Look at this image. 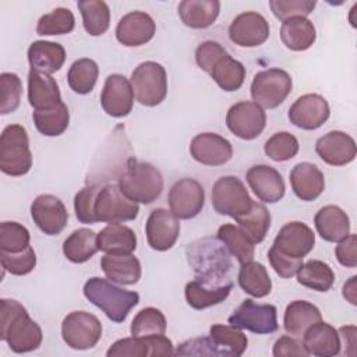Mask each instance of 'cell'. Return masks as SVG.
<instances>
[{
  "label": "cell",
  "instance_id": "6da1fadb",
  "mask_svg": "<svg viewBox=\"0 0 357 357\" xmlns=\"http://www.w3.org/2000/svg\"><path fill=\"white\" fill-rule=\"evenodd\" d=\"M0 339L8 344L11 351L29 353L42 344L40 326L29 317L26 308L17 300H0Z\"/></svg>",
  "mask_w": 357,
  "mask_h": 357
},
{
  "label": "cell",
  "instance_id": "7a4b0ae2",
  "mask_svg": "<svg viewBox=\"0 0 357 357\" xmlns=\"http://www.w3.org/2000/svg\"><path fill=\"white\" fill-rule=\"evenodd\" d=\"M185 257L195 279L209 283L230 282L229 272L233 266L230 252L219 238L202 237L195 240L187 245Z\"/></svg>",
  "mask_w": 357,
  "mask_h": 357
},
{
  "label": "cell",
  "instance_id": "3957f363",
  "mask_svg": "<svg viewBox=\"0 0 357 357\" xmlns=\"http://www.w3.org/2000/svg\"><path fill=\"white\" fill-rule=\"evenodd\" d=\"M84 296L113 322H124L130 311L139 303L137 291L116 286L114 282L103 278H89L84 284Z\"/></svg>",
  "mask_w": 357,
  "mask_h": 357
},
{
  "label": "cell",
  "instance_id": "277c9868",
  "mask_svg": "<svg viewBox=\"0 0 357 357\" xmlns=\"http://www.w3.org/2000/svg\"><path fill=\"white\" fill-rule=\"evenodd\" d=\"M117 184L131 201L148 205L160 197L163 176L153 165L130 159Z\"/></svg>",
  "mask_w": 357,
  "mask_h": 357
},
{
  "label": "cell",
  "instance_id": "5b68a950",
  "mask_svg": "<svg viewBox=\"0 0 357 357\" xmlns=\"http://www.w3.org/2000/svg\"><path fill=\"white\" fill-rule=\"evenodd\" d=\"M32 167V152L25 127L8 124L0 135V170L11 177L26 174Z\"/></svg>",
  "mask_w": 357,
  "mask_h": 357
},
{
  "label": "cell",
  "instance_id": "8992f818",
  "mask_svg": "<svg viewBox=\"0 0 357 357\" xmlns=\"http://www.w3.org/2000/svg\"><path fill=\"white\" fill-rule=\"evenodd\" d=\"M130 82L138 103L153 107L160 105L167 95V74L162 64L144 61L131 73Z\"/></svg>",
  "mask_w": 357,
  "mask_h": 357
},
{
  "label": "cell",
  "instance_id": "52a82bcc",
  "mask_svg": "<svg viewBox=\"0 0 357 357\" xmlns=\"http://www.w3.org/2000/svg\"><path fill=\"white\" fill-rule=\"evenodd\" d=\"M291 77L282 68H268L257 73L252 78L250 92L252 100L262 109H276L290 95Z\"/></svg>",
  "mask_w": 357,
  "mask_h": 357
},
{
  "label": "cell",
  "instance_id": "ba28073f",
  "mask_svg": "<svg viewBox=\"0 0 357 357\" xmlns=\"http://www.w3.org/2000/svg\"><path fill=\"white\" fill-rule=\"evenodd\" d=\"M211 201L219 215H226L233 219L248 212L254 202L244 183L236 176L219 177L212 187Z\"/></svg>",
  "mask_w": 357,
  "mask_h": 357
},
{
  "label": "cell",
  "instance_id": "9c48e42d",
  "mask_svg": "<svg viewBox=\"0 0 357 357\" xmlns=\"http://www.w3.org/2000/svg\"><path fill=\"white\" fill-rule=\"evenodd\" d=\"M139 206L131 201L119 187V184L102 185L93 204V215L98 222L121 223L137 219Z\"/></svg>",
  "mask_w": 357,
  "mask_h": 357
},
{
  "label": "cell",
  "instance_id": "30bf717a",
  "mask_svg": "<svg viewBox=\"0 0 357 357\" xmlns=\"http://www.w3.org/2000/svg\"><path fill=\"white\" fill-rule=\"evenodd\" d=\"M61 337L74 350H89L102 337V322L91 312L73 311L61 322Z\"/></svg>",
  "mask_w": 357,
  "mask_h": 357
},
{
  "label": "cell",
  "instance_id": "8fae6325",
  "mask_svg": "<svg viewBox=\"0 0 357 357\" xmlns=\"http://www.w3.org/2000/svg\"><path fill=\"white\" fill-rule=\"evenodd\" d=\"M229 325L245 329L257 335H268L278 331V310L272 304H257L251 298L244 300L229 317Z\"/></svg>",
  "mask_w": 357,
  "mask_h": 357
},
{
  "label": "cell",
  "instance_id": "7c38bea8",
  "mask_svg": "<svg viewBox=\"0 0 357 357\" xmlns=\"http://www.w3.org/2000/svg\"><path fill=\"white\" fill-rule=\"evenodd\" d=\"M226 126L237 138L251 141L262 134L266 126V113L255 102L241 100L229 107Z\"/></svg>",
  "mask_w": 357,
  "mask_h": 357
},
{
  "label": "cell",
  "instance_id": "4fadbf2b",
  "mask_svg": "<svg viewBox=\"0 0 357 357\" xmlns=\"http://www.w3.org/2000/svg\"><path fill=\"white\" fill-rule=\"evenodd\" d=\"M167 202L170 212L176 218L188 220L202 211L205 204V190L199 181L184 177L170 187Z\"/></svg>",
  "mask_w": 357,
  "mask_h": 357
},
{
  "label": "cell",
  "instance_id": "5bb4252c",
  "mask_svg": "<svg viewBox=\"0 0 357 357\" xmlns=\"http://www.w3.org/2000/svg\"><path fill=\"white\" fill-rule=\"evenodd\" d=\"M33 223L47 236L60 234L68 222V212L60 198L52 194H40L31 204Z\"/></svg>",
  "mask_w": 357,
  "mask_h": 357
},
{
  "label": "cell",
  "instance_id": "9a60e30c",
  "mask_svg": "<svg viewBox=\"0 0 357 357\" xmlns=\"http://www.w3.org/2000/svg\"><path fill=\"white\" fill-rule=\"evenodd\" d=\"M229 39L240 47H257L269 38V22L257 11H245L234 17L229 25Z\"/></svg>",
  "mask_w": 357,
  "mask_h": 357
},
{
  "label": "cell",
  "instance_id": "2e32d148",
  "mask_svg": "<svg viewBox=\"0 0 357 357\" xmlns=\"http://www.w3.org/2000/svg\"><path fill=\"white\" fill-rule=\"evenodd\" d=\"M328 100L318 93H305L297 98L289 109L290 123L301 130H317L329 119Z\"/></svg>",
  "mask_w": 357,
  "mask_h": 357
},
{
  "label": "cell",
  "instance_id": "e0dca14e",
  "mask_svg": "<svg viewBox=\"0 0 357 357\" xmlns=\"http://www.w3.org/2000/svg\"><path fill=\"white\" fill-rule=\"evenodd\" d=\"M146 241L152 250H170L180 236V222L170 211L165 208L153 209L145 223Z\"/></svg>",
  "mask_w": 357,
  "mask_h": 357
},
{
  "label": "cell",
  "instance_id": "ac0fdd59",
  "mask_svg": "<svg viewBox=\"0 0 357 357\" xmlns=\"http://www.w3.org/2000/svg\"><path fill=\"white\" fill-rule=\"evenodd\" d=\"M272 245L290 258L303 259L312 251L315 234L312 229L303 222H289L279 230Z\"/></svg>",
  "mask_w": 357,
  "mask_h": 357
},
{
  "label": "cell",
  "instance_id": "d6986e66",
  "mask_svg": "<svg viewBox=\"0 0 357 357\" xmlns=\"http://www.w3.org/2000/svg\"><path fill=\"white\" fill-rule=\"evenodd\" d=\"M134 96L132 85L124 75L110 74L103 84L100 105L106 114L120 119L132 110Z\"/></svg>",
  "mask_w": 357,
  "mask_h": 357
},
{
  "label": "cell",
  "instance_id": "ffe728a7",
  "mask_svg": "<svg viewBox=\"0 0 357 357\" xmlns=\"http://www.w3.org/2000/svg\"><path fill=\"white\" fill-rule=\"evenodd\" d=\"M190 153L201 165L222 166L231 159L233 146L229 139L216 132H201L191 139Z\"/></svg>",
  "mask_w": 357,
  "mask_h": 357
},
{
  "label": "cell",
  "instance_id": "44dd1931",
  "mask_svg": "<svg viewBox=\"0 0 357 357\" xmlns=\"http://www.w3.org/2000/svg\"><path fill=\"white\" fill-rule=\"evenodd\" d=\"M156 32L153 18L145 11H130L123 15L116 26V39L127 47H138L148 43Z\"/></svg>",
  "mask_w": 357,
  "mask_h": 357
},
{
  "label": "cell",
  "instance_id": "7402d4cb",
  "mask_svg": "<svg viewBox=\"0 0 357 357\" xmlns=\"http://www.w3.org/2000/svg\"><path fill=\"white\" fill-rule=\"evenodd\" d=\"M315 152L326 165L344 166L354 160L357 145L351 135L335 130L317 139Z\"/></svg>",
  "mask_w": 357,
  "mask_h": 357
},
{
  "label": "cell",
  "instance_id": "603a6c76",
  "mask_svg": "<svg viewBox=\"0 0 357 357\" xmlns=\"http://www.w3.org/2000/svg\"><path fill=\"white\" fill-rule=\"evenodd\" d=\"M245 180L257 198L265 204H276L284 197L286 185L283 177L272 166H251L245 173Z\"/></svg>",
  "mask_w": 357,
  "mask_h": 357
},
{
  "label": "cell",
  "instance_id": "cb8c5ba5",
  "mask_svg": "<svg viewBox=\"0 0 357 357\" xmlns=\"http://www.w3.org/2000/svg\"><path fill=\"white\" fill-rule=\"evenodd\" d=\"M303 346L310 356L333 357L340 353L342 340L337 329L321 319L303 333Z\"/></svg>",
  "mask_w": 357,
  "mask_h": 357
},
{
  "label": "cell",
  "instance_id": "d4e9b609",
  "mask_svg": "<svg viewBox=\"0 0 357 357\" xmlns=\"http://www.w3.org/2000/svg\"><path fill=\"white\" fill-rule=\"evenodd\" d=\"M290 185L296 197L310 202L317 199L325 190V176L319 167L310 162L297 163L290 172Z\"/></svg>",
  "mask_w": 357,
  "mask_h": 357
},
{
  "label": "cell",
  "instance_id": "484cf974",
  "mask_svg": "<svg viewBox=\"0 0 357 357\" xmlns=\"http://www.w3.org/2000/svg\"><path fill=\"white\" fill-rule=\"evenodd\" d=\"M233 289V282L209 283L199 279L188 282L184 287L185 301L194 310H205L225 301Z\"/></svg>",
  "mask_w": 357,
  "mask_h": 357
},
{
  "label": "cell",
  "instance_id": "4316f807",
  "mask_svg": "<svg viewBox=\"0 0 357 357\" xmlns=\"http://www.w3.org/2000/svg\"><path fill=\"white\" fill-rule=\"evenodd\" d=\"M28 102L35 110L50 109L63 102L56 79L47 73L31 68L28 73Z\"/></svg>",
  "mask_w": 357,
  "mask_h": 357
},
{
  "label": "cell",
  "instance_id": "83f0119b",
  "mask_svg": "<svg viewBox=\"0 0 357 357\" xmlns=\"http://www.w3.org/2000/svg\"><path fill=\"white\" fill-rule=\"evenodd\" d=\"M100 268L106 278L114 283L130 286L141 279V262L132 254H105Z\"/></svg>",
  "mask_w": 357,
  "mask_h": 357
},
{
  "label": "cell",
  "instance_id": "f1b7e54d",
  "mask_svg": "<svg viewBox=\"0 0 357 357\" xmlns=\"http://www.w3.org/2000/svg\"><path fill=\"white\" fill-rule=\"evenodd\" d=\"M314 225L318 234L329 243H337L350 234V219L337 205L322 206L314 218Z\"/></svg>",
  "mask_w": 357,
  "mask_h": 357
},
{
  "label": "cell",
  "instance_id": "f546056e",
  "mask_svg": "<svg viewBox=\"0 0 357 357\" xmlns=\"http://www.w3.org/2000/svg\"><path fill=\"white\" fill-rule=\"evenodd\" d=\"M181 22L192 29L209 28L220 13L218 0H183L177 7Z\"/></svg>",
  "mask_w": 357,
  "mask_h": 357
},
{
  "label": "cell",
  "instance_id": "4dcf8cb0",
  "mask_svg": "<svg viewBox=\"0 0 357 357\" xmlns=\"http://www.w3.org/2000/svg\"><path fill=\"white\" fill-rule=\"evenodd\" d=\"M26 56L31 68L47 74L59 71L66 61V50L63 45L50 40L32 42Z\"/></svg>",
  "mask_w": 357,
  "mask_h": 357
},
{
  "label": "cell",
  "instance_id": "1f68e13d",
  "mask_svg": "<svg viewBox=\"0 0 357 357\" xmlns=\"http://www.w3.org/2000/svg\"><path fill=\"white\" fill-rule=\"evenodd\" d=\"M96 243L105 254H132L137 248V234L126 225L109 223L98 233Z\"/></svg>",
  "mask_w": 357,
  "mask_h": 357
},
{
  "label": "cell",
  "instance_id": "d6a6232c",
  "mask_svg": "<svg viewBox=\"0 0 357 357\" xmlns=\"http://www.w3.org/2000/svg\"><path fill=\"white\" fill-rule=\"evenodd\" d=\"M280 39L287 49L293 52H304L314 45L317 31L312 21L307 17H293L282 22Z\"/></svg>",
  "mask_w": 357,
  "mask_h": 357
},
{
  "label": "cell",
  "instance_id": "836d02e7",
  "mask_svg": "<svg viewBox=\"0 0 357 357\" xmlns=\"http://www.w3.org/2000/svg\"><path fill=\"white\" fill-rule=\"evenodd\" d=\"M321 319L322 315L317 305L305 300H294L289 303L284 310L283 328L289 335L300 337L307 331V328Z\"/></svg>",
  "mask_w": 357,
  "mask_h": 357
},
{
  "label": "cell",
  "instance_id": "e575fe53",
  "mask_svg": "<svg viewBox=\"0 0 357 357\" xmlns=\"http://www.w3.org/2000/svg\"><path fill=\"white\" fill-rule=\"evenodd\" d=\"M98 234L86 227L74 230L63 243V254L73 264H84L89 261L98 248Z\"/></svg>",
  "mask_w": 357,
  "mask_h": 357
},
{
  "label": "cell",
  "instance_id": "d590c367",
  "mask_svg": "<svg viewBox=\"0 0 357 357\" xmlns=\"http://www.w3.org/2000/svg\"><path fill=\"white\" fill-rule=\"evenodd\" d=\"M237 279L240 287L255 298H262L272 290V280L265 265L257 261L241 264Z\"/></svg>",
  "mask_w": 357,
  "mask_h": 357
},
{
  "label": "cell",
  "instance_id": "8d00e7d4",
  "mask_svg": "<svg viewBox=\"0 0 357 357\" xmlns=\"http://www.w3.org/2000/svg\"><path fill=\"white\" fill-rule=\"evenodd\" d=\"M218 238L225 244L230 255L236 257L240 264L252 261L255 244L240 226H234L231 223L222 225L218 229Z\"/></svg>",
  "mask_w": 357,
  "mask_h": 357
},
{
  "label": "cell",
  "instance_id": "74e56055",
  "mask_svg": "<svg viewBox=\"0 0 357 357\" xmlns=\"http://www.w3.org/2000/svg\"><path fill=\"white\" fill-rule=\"evenodd\" d=\"M296 276L300 284L321 293L331 290L335 283L333 269L321 259H310L301 264Z\"/></svg>",
  "mask_w": 357,
  "mask_h": 357
},
{
  "label": "cell",
  "instance_id": "f35d334b",
  "mask_svg": "<svg viewBox=\"0 0 357 357\" xmlns=\"http://www.w3.org/2000/svg\"><path fill=\"white\" fill-rule=\"evenodd\" d=\"M209 336L223 357H240L247 350L248 339L236 326L215 324L209 329Z\"/></svg>",
  "mask_w": 357,
  "mask_h": 357
},
{
  "label": "cell",
  "instance_id": "ab89813d",
  "mask_svg": "<svg viewBox=\"0 0 357 357\" xmlns=\"http://www.w3.org/2000/svg\"><path fill=\"white\" fill-rule=\"evenodd\" d=\"M209 75L222 91L236 92L244 84L245 67L227 53L213 66Z\"/></svg>",
  "mask_w": 357,
  "mask_h": 357
},
{
  "label": "cell",
  "instance_id": "60d3db41",
  "mask_svg": "<svg viewBox=\"0 0 357 357\" xmlns=\"http://www.w3.org/2000/svg\"><path fill=\"white\" fill-rule=\"evenodd\" d=\"M77 7L82 17V24L91 36L103 35L110 26V8L102 0H79Z\"/></svg>",
  "mask_w": 357,
  "mask_h": 357
},
{
  "label": "cell",
  "instance_id": "b9f144b4",
  "mask_svg": "<svg viewBox=\"0 0 357 357\" xmlns=\"http://www.w3.org/2000/svg\"><path fill=\"white\" fill-rule=\"evenodd\" d=\"M32 120L36 130L45 137L61 135L70 123V112L64 102L45 110H35Z\"/></svg>",
  "mask_w": 357,
  "mask_h": 357
},
{
  "label": "cell",
  "instance_id": "7bdbcfd3",
  "mask_svg": "<svg viewBox=\"0 0 357 357\" xmlns=\"http://www.w3.org/2000/svg\"><path fill=\"white\" fill-rule=\"evenodd\" d=\"M99 77L98 63L92 59L82 57L75 60L67 73L68 86L78 95H86L92 92Z\"/></svg>",
  "mask_w": 357,
  "mask_h": 357
},
{
  "label": "cell",
  "instance_id": "ee69618b",
  "mask_svg": "<svg viewBox=\"0 0 357 357\" xmlns=\"http://www.w3.org/2000/svg\"><path fill=\"white\" fill-rule=\"evenodd\" d=\"M238 226L244 230V233L258 244L265 240L269 229H271V212L261 202H252L248 212L234 219Z\"/></svg>",
  "mask_w": 357,
  "mask_h": 357
},
{
  "label": "cell",
  "instance_id": "f6af8a7d",
  "mask_svg": "<svg viewBox=\"0 0 357 357\" xmlns=\"http://www.w3.org/2000/svg\"><path fill=\"white\" fill-rule=\"evenodd\" d=\"M74 26L75 17L73 11L66 7H57L38 20L36 33L40 36L64 35L73 32Z\"/></svg>",
  "mask_w": 357,
  "mask_h": 357
},
{
  "label": "cell",
  "instance_id": "bcb514c9",
  "mask_svg": "<svg viewBox=\"0 0 357 357\" xmlns=\"http://www.w3.org/2000/svg\"><path fill=\"white\" fill-rule=\"evenodd\" d=\"M166 317L155 307H145L134 317L130 332L132 336L146 337L152 335H163L166 332Z\"/></svg>",
  "mask_w": 357,
  "mask_h": 357
},
{
  "label": "cell",
  "instance_id": "7dc6e473",
  "mask_svg": "<svg viewBox=\"0 0 357 357\" xmlns=\"http://www.w3.org/2000/svg\"><path fill=\"white\" fill-rule=\"evenodd\" d=\"M298 149V139L287 131L275 132L271 138L266 139L264 145L265 155L275 162H286L293 159L297 155Z\"/></svg>",
  "mask_w": 357,
  "mask_h": 357
},
{
  "label": "cell",
  "instance_id": "c3c4849f",
  "mask_svg": "<svg viewBox=\"0 0 357 357\" xmlns=\"http://www.w3.org/2000/svg\"><path fill=\"white\" fill-rule=\"evenodd\" d=\"M29 230L18 222H1L0 225V251L20 252L29 247Z\"/></svg>",
  "mask_w": 357,
  "mask_h": 357
},
{
  "label": "cell",
  "instance_id": "681fc988",
  "mask_svg": "<svg viewBox=\"0 0 357 357\" xmlns=\"http://www.w3.org/2000/svg\"><path fill=\"white\" fill-rule=\"evenodd\" d=\"M22 82L14 73L0 74V113L10 114L15 112L21 103Z\"/></svg>",
  "mask_w": 357,
  "mask_h": 357
},
{
  "label": "cell",
  "instance_id": "f907efd6",
  "mask_svg": "<svg viewBox=\"0 0 357 357\" xmlns=\"http://www.w3.org/2000/svg\"><path fill=\"white\" fill-rule=\"evenodd\" d=\"M0 262L3 271L15 276H24L31 273L36 266L35 250L29 245L20 252H3L0 251Z\"/></svg>",
  "mask_w": 357,
  "mask_h": 357
},
{
  "label": "cell",
  "instance_id": "816d5d0a",
  "mask_svg": "<svg viewBox=\"0 0 357 357\" xmlns=\"http://www.w3.org/2000/svg\"><path fill=\"white\" fill-rule=\"evenodd\" d=\"M315 0H271L269 7L273 15L280 20H289L293 17H307L315 8Z\"/></svg>",
  "mask_w": 357,
  "mask_h": 357
},
{
  "label": "cell",
  "instance_id": "f5cc1de1",
  "mask_svg": "<svg viewBox=\"0 0 357 357\" xmlns=\"http://www.w3.org/2000/svg\"><path fill=\"white\" fill-rule=\"evenodd\" d=\"M102 185L98 184H89L82 187L74 197V211L75 218L85 225H93L96 223L95 215H93V204L98 191Z\"/></svg>",
  "mask_w": 357,
  "mask_h": 357
},
{
  "label": "cell",
  "instance_id": "db71d44e",
  "mask_svg": "<svg viewBox=\"0 0 357 357\" xmlns=\"http://www.w3.org/2000/svg\"><path fill=\"white\" fill-rule=\"evenodd\" d=\"M107 357H148V346L144 337L132 336L116 340L106 351Z\"/></svg>",
  "mask_w": 357,
  "mask_h": 357
},
{
  "label": "cell",
  "instance_id": "11a10c76",
  "mask_svg": "<svg viewBox=\"0 0 357 357\" xmlns=\"http://www.w3.org/2000/svg\"><path fill=\"white\" fill-rule=\"evenodd\" d=\"M227 54L226 49L215 40H205L202 43L198 45V47L195 49V63L197 66L205 71V73H211V70L213 68V66L225 56Z\"/></svg>",
  "mask_w": 357,
  "mask_h": 357
},
{
  "label": "cell",
  "instance_id": "9f6ffc18",
  "mask_svg": "<svg viewBox=\"0 0 357 357\" xmlns=\"http://www.w3.org/2000/svg\"><path fill=\"white\" fill-rule=\"evenodd\" d=\"M174 356H216L222 357L215 342L208 337H195L188 339L180 343L174 351Z\"/></svg>",
  "mask_w": 357,
  "mask_h": 357
},
{
  "label": "cell",
  "instance_id": "6f0895ef",
  "mask_svg": "<svg viewBox=\"0 0 357 357\" xmlns=\"http://www.w3.org/2000/svg\"><path fill=\"white\" fill-rule=\"evenodd\" d=\"M268 259L276 275L283 279H290L291 276H294L303 264V259L290 258L279 252L273 245L268 251Z\"/></svg>",
  "mask_w": 357,
  "mask_h": 357
},
{
  "label": "cell",
  "instance_id": "680465c9",
  "mask_svg": "<svg viewBox=\"0 0 357 357\" xmlns=\"http://www.w3.org/2000/svg\"><path fill=\"white\" fill-rule=\"evenodd\" d=\"M272 354L275 357H308V351L303 346V342H298L294 336H280L272 349Z\"/></svg>",
  "mask_w": 357,
  "mask_h": 357
},
{
  "label": "cell",
  "instance_id": "91938a15",
  "mask_svg": "<svg viewBox=\"0 0 357 357\" xmlns=\"http://www.w3.org/2000/svg\"><path fill=\"white\" fill-rule=\"evenodd\" d=\"M356 245H357V237L353 233L346 236L343 240L337 241V245L335 248V255L340 265H343L346 268L357 266Z\"/></svg>",
  "mask_w": 357,
  "mask_h": 357
},
{
  "label": "cell",
  "instance_id": "94428289",
  "mask_svg": "<svg viewBox=\"0 0 357 357\" xmlns=\"http://www.w3.org/2000/svg\"><path fill=\"white\" fill-rule=\"evenodd\" d=\"M148 346V357H159V356H173V343L172 340L163 335H152L144 337Z\"/></svg>",
  "mask_w": 357,
  "mask_h": 357
},
{
  "label": "cell",
  "instance_id": "6125c7cd",
  "mask_svg": "<svg viewBox=\"0 0 357 357\" xmlns=\"http://www.w3.org/2000/svg\"><path fill=\"white\" fill-rule=\"evenodd\" d=\"M340 340H343L344 347L349 346L354 354V346H356V326L354 325H347L342 326L337 329Z\"/></svg>",
  "mask_w": 357,
  "mask_h": 357
},
{
  "label": "cell",
  "instance_id": "be15d7a7",
  "mask_svg": "<svg viewBox=\"0 0 357 357\" xmlns=\"http://www.w3.org/2000/svg\"><path fill=\"white\" fill-rule=\"evenodd\" d=\"M356 280H357V276H351V278L343 284V297H344L351 305H357Z\"/></svg>",
  "mask_w": 357,
  "mask_h": 357
}]
</instances>
